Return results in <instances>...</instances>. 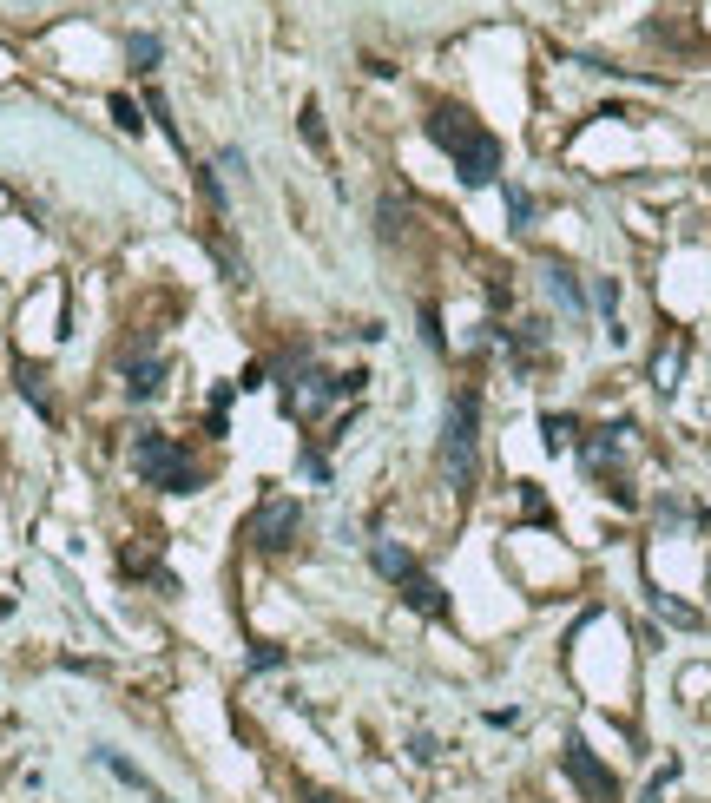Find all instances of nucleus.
Instances as JSON below:
<instances>
[{
	"mask_svg": "<svg viewBox=\"0 0 711 803\" xmlns=\"http://www.w3.org/2000/svg\"><path fill=\"white\" fill-rule=\"evenodd\" d=\"M297 534H303V507L284 501V494H270V501L257 507L251 520H244V540H251L257 553H284V547H297Z\"/></svg>",
	"mask_w": 711,
	"mask_h": 803,
	"instance_id": "20e7f679",
	"label": "nucleus"
},
{
	"mask_svg": "<svg viewBox=\"0 0 711 803\" xmlns=\"http://www.w3.org/2000/svg\"><path fill=\"white\" fill-rule=\"evenodd\" d=\"M547 290L567 310H586V284H580V270H567V264H547Z\"/></svg>",
	"mask_w": 711,
	"mask_h": 803,
	"instance_id": "9b49d317",
	"label": "nucleus"
},
{
	"mask_svg": "<svg viewBox=\"0 0 711 803\" xmlns=\"http://www.w3.org/2000/svg\"><path fill=\"white\" fill-rule=\"evenodd\" d=\"M428 139L455 158L461 185H474V191L501 185V139H494L481 119H468V112H455V106H435V112H428Z\"/></svg>",
	"mask_w": 711,
	"mask_h": 803,
	"instance_id": "f257e3e1",
	"label": "nucleus"
},
{
	"mask_svg": "<svg viewBox=\"0 0 711 803\" xmlns=\"http://www.w3.org/2000/svg\"><path fill=\"white\" fill-rule=\"evenodd\" d=\"M158 389H165V363H158V356L126 369V395H132V402H145V395H158Z\"/></svg>",
	"mask_w": 711,
	"mask_h": 803,
	"instance_id": "f8f14e48",
	"label": "nucleus"
},
{
	"mask_svg": "<svg viewBox=\"0 0 711 803\" xmlns=\"http://www.w3.org/2000/svg\"><path fill=\"white\" fill-rule=\"evenodd\" d=\"M297 132H303V145H310L316 158H330V132H323V112L303 99V112H297Z\"/></svg>",
	"mask_w": 711,
	"mask_h": 803,
	"instance_id": "4468645a",
	"label": "nucleus"
},
{
	"mask_svg": "<svg viewBox=\"0 0 711 803\" xmlns=\"http://www.w3.org/2000/svg\"><path fill=\"white\" fill-rule=\"evenodd\" d=\"M112 119H119V132H139V126H145V112H139V106H132V99H126V93H119V99H112Z\"/></svg>",
	"mask_w": 711,
	"mask_h": 803,
	"instance_id": "4be33fe9",
	"label": "nucleus"
},
{
	"mask_svg": "<svg viewBox=\"0 0 711 803\" xmlns=\"http://www.w3.org/2000/svg\"><path fill=\"white\" fill-rule=\"evenodd\" d=\"M145 112H152V119H158V132H165V139H172L178 152H185V132H178V119H172V106H165V93H158V86H145Z\"/></svg>",
	"mask_w": 711,
	"mask_h": 803,
	"instance_id": "dca6fc26",
	"label": "nucleus"
},
{
	"mask_svg": "<svg viewBox=\"0 0 711 803\" xmlns=\"http://www.w3.org/2000/svg\"><path fill=\"white\" fill-rule=\"evenodd\" d=\"M14 382H20V395H27L33 409H40V415H47V422H53V395H47V369H40V363H20V369H14Z\"/></svg>",
	"mask_w": 711,
	"mask_h": 803,
	"instance_id": "9d476101",
	"label": "nucleus"
},
{
	"mask_svg": "<svg viewBox=\"0 0 711 803\" xmlns=\"http://www.w3.org/2000/svg\"><path fill=\"white\" fill-rule=\"evenodd\" d=\"M244 665H251V672H284L290 652H284V646H270V639H257V646L244 652Z\"/></svg>",
	"mask_w": 711,
	"mask_h": 803,
	"instance_id": "f3484780",
	"label": "nucleus"
},
{
	"mask_svg": "<svg viewBox=\"0 0 711 803\" xmlns=\"http://www.w3.org/2000/svg\"><path fill=\"white\" fill-rule=\"evenodd\" d=\"M435 461H442L448 488L468 494L474 481H481V389H455L448 395V415H442V448H435Z\"/></svg>",
	"mask_w": 711,
	"mask_h": 803,
	"instance_id": "f03ea898",
	"label": "nucleus"
},
{
	"mask_svg": "<svg viewBox=\"0 0 711 803\" xmlns=\"http://www.w3.org/2000/svg\"><path fill=\"white\" fill-rule=\"evenodd\" d=\"M540 441H547V448H580V422L560 415V409H547L540 415Z\"/></svg>",
	"mask_w": 711,
	"mask_h": 803,
	"instance_id": "ddd939ff",
	"label": "nucleus"
},
{
	"mask_svg": "<svg viewBox=\"0 0 711 803\" xmlns=\"http://www.w3.org/2000/svg\"><path fill=\"white\" fill-rule=\"evenodd\" d=\"M560 771H567V784L580 790L586 803H619V777L606 771L593 751H586V738H567V744H560Z\"/></svg>",
	"mask_w": 711,
	"mask_h": 803,
	"instance_id": "39448f33",
	"label": "nucleus"
},
{
	"mask_svg": "<svg viewBox=\"0 0 711 803\" xmlns=\"http://www.w3.org/2000/svg\"><path fill=\"white\" fill-rule=\"evenodd\" d=\"M132 468L145 474V488H165V494H198V468H191V455L178 448L172 435H158V428H145V435L132 441Z\"/></svg>",
	"mask_w": 711,
	"mask_h": 803,
	"instance_id": "7ed1b4c3",
	"label": "nucleus"
},
{
	"mask_svg": "<svg viewBox=\"0 0 711 803\" xmlns=\"http://www.w3.org/2000/svg\"><path fill=\"white\" fill-rule=\"evenodd\" d=\"M369 567H376L382 573V580H402V573H409V567H422V560H415V553L409 547H402V540H369Z\"/></svg>",
	"mask_w": 711,
	"mask_h": 803,
	"instance_id": "0eeeda50",
	"label": "nucleus"
},
{
	"mask_svg": "<svg viewBox=\"0 0 711 803\" xmlns=\"http://www.w3.org/2000/svg\"><path fill=\"white\" fill-rule=\"evenodd\" d=\"M303 803H349V797H336V790H303Z\"/></svg>",
	"mask_w": 711,
	"mask_h": 803,
	"instance_id": "b1692460",
	"label": "nucleus"
},
{
	"mask_svg": "<svg viewBox=\"0 0 711 803\" xmlns=\"http://www.w3.org/2000/svg\"><path fill=\"white\" fill-rule=\"evenodd\" d=\"M521 507H527V520H553V507H547V494L534 488V481H527L521 488Z\"/></svg>",
	"mask_w": 711,
	"mask_h": 803,
	"instance_id": "5701e85b",
	"label": "nucleus"
},
{
	"mask_svg": "<svg viewBox=\"0 0 711 803\" xmlns=\"http://www.w3.org/2000/svg\"><path fill=\"white\" fill-rule=\"evenodd\" d=\"M415 316H422V343L435 349V356H442V349H448V330H442V310H435V303H422V310H415Z\"/></svg>",
	"mask_w": 711,
	"mask_h": 803,
	"instance_id": "6ab92c4d",
	"label": "nucleus"
},
{
	"mask_svg": "<svg viewBox=\"0 0 711 803\" xmlns=\"http://www.w3.org/2000/svg\"><path fill=\"white\" fill-rule=\"evenodd\" d=\"M93 757H99V764H106V771H112V777H119V784H132V790H139V797H152V803H158V797H165V790H158V784H152V777H145V771H139V764H132V757H119V751H93Z\"/></svg>",
	"mask_w": 711,
	"mask_h": 803,
	"instance_id": "1a4fd4ad",
	"label": "nucleus"
},
{
	"mask_svg": "<svg viewBox=\"0 0 711 803\" xmlns=\"http://www.w3.org/2000/svg\"><path fill=\"white\" fill-rule=\"evenodd\" d=\"M158 53H165V40H158V33H132V40H126L132 73H152V66H158Z\"/></svg>",
	"mask_w": 711,
	"mask_h": 803,
	"instance_id": "2eb2a0df",
	"label": "nucleus"
},
{
	"mask_svg": "<svg viewBox=\"0 0 711 803\" xmlns=\"http://www.w3.org/2000/svg\"><path fill=\"white\" fill-rule=\"evenodd\" d=\"M507 218H514V231H527V224H534V198H527L521 185H507Z\"/></svg>",
	"mask_w": 711,
	"mask_h": 803,
	"instance_id": "aec40b11",
	"label": "nucleus"
},
{
	"mask_svg": "<svg viewBox=\"0 0 711 803\" xmlns=\"http://www.w3.org/2000/svg\"><path fill=\"white\" fill-rule=\"evenodd\" d=\"M652 606H659L665 619H672V626H698V606H685V599H672V593H659V586H652Z\"/></svg>",
	"mask_w": 711,
	"mask_h": 803,
	"instance_id": "a211bd4d",
	"label": "nucleus"
},
{
	"mask_svg": "<svg viewBox=\"0 0 711 803\" xmlns=\"http://www.w3.org/2000/svg\"><path fill=\"white\" fill-rule=\"evenodd\" d=\"M409 757H415V764H435V757H442L435 731H409Z\"/></svg>",
	"mask_w": 711,
	"mask_h": 803,
	"instance_id": "412c9836",
	"label": "nucleus"
},
{
	"mask_svg": "<svg viewBox=\"0 0 711 803\" xmlns=\"http://www.w3.org/2000/svg\"><path fill=\"white\" fill-rule=\"evenodd\" d=\"M679 376H685V336H672V343L652 356V389L672 395V389H679Z\"/></svg>",
	"mask_w": 711,
	"mask_h": 803,
	"instance_id": "6e6552de",
	"label": "nucleus"
},
{
	"mask_svg": "<svg viewBox=\"0 0 711 803\" xmlns=\"http://www.w3.org/2000/svg\"><path fill=\"white\" fill-rule=\"evenodd\" d=\"M395 593L409 599V606H415L422 619H435V626H448V619H455V606H448V586L435 580V573H422V567H409V573H402V580H395Z\"/></svg>",
	"mask_w": 711,
	"mask_h": 803,
	"instance_id": "423d86ee",
	"label": "nucleus"
}]
</instances>
